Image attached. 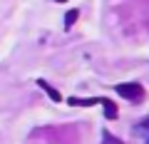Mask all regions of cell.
<instances>
[{
  "label": "cell",
  "instance_id": "obj_1",
  "mask_svg": "<svg viewBox=\"0 0 149 144\" xmlns=\"http://www.w3.org/2000/svg\"><path fill=\"white\" fill-rule=\"evenodd\" d=\"M114 90H117V95H122L124 99H129V102H142V97H144V87L137 85V82H122V85H117Z\"/></svg>",
  "mask_w": 149,
  "mask_h": 144
},
{
  "label": "cell",
  "instance_id": "obj_7",
  "mask_svg": "<svg viewBox=\"0 0 149 144\" xmlns=\"http://www.w3.org/2000/svg\"><path fill=\"white\" fill-rule=\"evenodd\" d=\"M55 3H65V0H55Z\"/></svg>",
  "mask_w": 149,
  "mask_h": 144
},
{
  "label": "cell",
  "instance_id": "obj_2",
  "mask_svg": "<svg viewBox=\"0 0 149 144\" xmlns=\"http://www.w3.org/2000/svg\"><path fill=\"white\" fill-rule=\"evenodd\" d=\"M134 134L142 139V144H149V117L144 119L142 124H137V127H134Z\"/></svg>",
  "mask_w": 149,
  "mask_h": 144
},
{
  "label": "cell",
  "instance_id": "obj_5",
  "mask_svg": "<svg viewBox=\"0 0 149 144\" xmlns=\"http://www.w3.org/2000/svg\"><path fill=\"white\" fill-rule=\"evenodd\" d=\"M77 15H80V13H77V10H70L67 15H65V27H72V22L77 20Z\"/></svg>",
  "mask_w": 149,
  "mask_h": 144
},
{
  "label": "cell",
  "instance_id": "obj_6",
  "mask_svg": "<svg viewBox=\"0 0 149 144\" xmlns=\"http://www.w3.org/2000/svg\"><path fill=\"white\" fill-rule=\"evenodd\" d=\"M102 139H104V144H122V142H117V139L112 137L109 132H104V134H102Z\"/></svg>",
  "mask_w": 149,
  "mask_h": 144
},
{
  "label": "cell",
  "instance_id": "obj_3",
  "mask_svg": "<svg viewBox=\"0 0 149 144\" xmlns=\"http://www.w3.org/2000/svg\"><path fill=\"white\" fill-rule=\"evenodd\" d=\"M100 104L104 107V117H107V119H114V117H117V107L112 104L107 97H100Z\"/></svg>",
  "mask_w": 149,
  "mask_h": 144
},
{
  "label": "cell",
  "instance_id": "obj_4",
  "mask_svg": "<svg viewBox=\"0 0 149 144\" xmlns=\"http://www.w3.org/2000/svg\"><path fill=\"white\" fill-rule=\"evenodd\" d=\"M37 85H40V87H42V90L47 92L50 97H52V102H62V97H60V92L55 90V87H50V85H47V82H45V80H37Z\"/></svg>",
  "mask_w": 149,
  "mask_h": 144
}]
</instances>
